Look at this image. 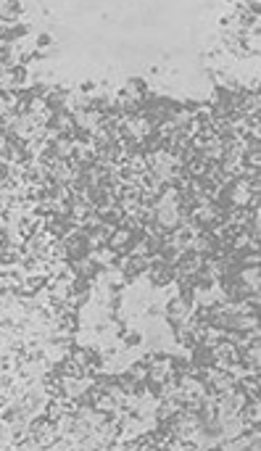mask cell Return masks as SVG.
Segmentation results:
<instances>
[{
	"label": "cell",
	"mask_w": 261,
	"mask_h": 451,
	"mask_svg": "<svg viewBox=\"0 0 261 451\" xmlns=\"http://www.w3.org/2000/svg\"><path fill=\"white\" fill-rule=\"evenodd\" d=\"M50 42H53V40H50V35H45V32H42L40 37H37V45H40V48H48Z\"/></svg>",
	"instance_id": "cell-1"
}]
</instances>
